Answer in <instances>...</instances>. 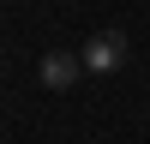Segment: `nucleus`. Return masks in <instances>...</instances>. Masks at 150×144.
I'll return each mask as SVG.
<instances>
[{
	"instance_id": "nucleus-1",
	"label": "nucleus",
	"mask_w": 150,
	"mask_h": 144,
	"mask_svg": "<svg viewBox=\"0 0 150 144\" xmlns=\"http://www.w3.org/2000/svg\"><path fill=\"white\" fill-rule=\"evenodd\" d=\"M120 66H126V36L120 30H102V36L84 42V72H90V78H108V72H120Z\"/></svg>"
},
{
	"instance_id": "nucleus-2",
	"label": "nucleus",
	"mask_w": 150,
	"mask_h": 144,
	"mask_svg": "<svg viewBox=\"0 0 150 144\" xmlns=\"http://www.w3.org/2000/svg\"><path fill=\"white\" fill-rule=\"evenodd\" d=\"M78 72H84V54H66V48H54V54H42V60H36V78H42L48 90L78 84Z\"/></svg>"
}]
</instances>
